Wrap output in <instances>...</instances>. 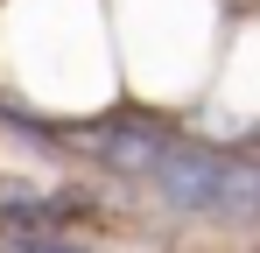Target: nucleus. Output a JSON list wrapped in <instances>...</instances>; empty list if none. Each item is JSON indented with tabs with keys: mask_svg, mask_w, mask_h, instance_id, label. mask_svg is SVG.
<instances>
[{
	"mask_svg": "<svg viewBox=\"0 0 260 253\" xmlns=\"http://www.w3.org/2000/svg\"><path fill=\"white\" fill-rule=\"evenodd\" d=\"M14 253H85L71 239H49V232H14Z\"/></svg>",
	"mask_w": 260,
	"mask_h": 253,
	"instance_id": "obj_1",
	"label": "nucleus"
}]
</instances>
